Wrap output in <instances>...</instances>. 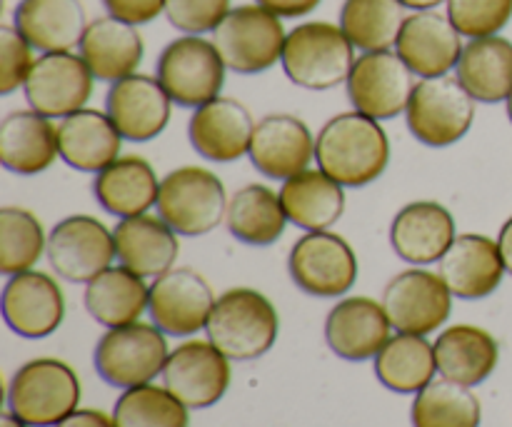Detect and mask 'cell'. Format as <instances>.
I'll list each match as a JSON object with an SVG mask.
<instances>
[{"label": "cell", "instance_id": "1", "mask_svg": "<svg viewBox=\"0 0 512 427\" xmlns=\"http://www.w3.org/2000/svg\"><path fill=\"white\" fill-rule=\"evenodd\" d=\"M315 163L343 188H368L390 165V138L380 120L350 110L330 118L315 138Z\"/></svg>", "mask_w": 512, "mask_h": 427}, {"label": "cell", "instance_id": "2", "mask_svg": "<svg viewBox=\"0 0 512 427\" xmlns=\"http://www.w3.org/2000/svg\"><path fill=\"white\" fill-rule=\"evenodd\" d=\"M205 333L210 343L230 360H258L278 340V310L260 290L233 288L215 300Z\"/></svg>", "mask_w": 512, "mask_h": 427}, {"label": "cell", "instance_id": "3", "mask_svg": "<svg viewBox=\"0 0 512 427\" xmlns=\"http://www.w3.org/2000/svg\"><path fill=\"white\" fill-rule=\"evenodd\" d=\"M355 60V45L340 25L310 20L290 30L280 63L290 83L320 93L348 83Z\"/></svg>", "mask_w": 512, "mask_h": 427}, {"label": "cell", "instance_id": "4", "mask_svg": "<svg viewBox=\"0 0 512 427\" xmlns=\"http://www.w3.org/2000/svg\"><path fill=\"white\" fill-rule=\"evenodd\" d=\"M228 200L223 180L213 170L180 165L160 180L155 210L178 235L200 238L225 223Z\"/></svg>", "mask_w": 512, "mask_h": 427}, {"label": "cell", "instance_id": "5", "mask_svg": "<svg viewBox=\"0 0 512 427\" xmlns=\"http://www.w3.org/2000/svg\"><path fill=\"white\" fill-rule=\"evenodd\" d=\"M80 405V380L55 358L28 360L8 385V410L30 427H55Z\"/></svg>", "mask_w": 512, "mask_h": 427}, {"label": "cell", "instance_id": "6", "mask_svg": "<svg viewBox=\"0 0 512 427\" xmlns=\"http://www.w3.org/2000/svg\"><path fill=\"white\" fill-rule=\"evenodd\" d=\"M478 100L453 75L420 78L405 108V123L425 148H450L470 133Z\"/></svg>", "mask_w": 512, "mask_h": 427}, {"label": "cell", "instance_id": "7", "mask_svg": "<svg viewBox=\"0 0 512 427\" xmlns=\"http://www.w3.org/2000/svg\"><path fill=\"white\" fill-rule=\"evenodd\" d=\"M283 18L263 5H238L213 30V43L228 70L238 75H258L283 60Z\"/></svg>", "mask_w": 512, "mask_h": 427}, {"label": "cell", "instance_id": "8", "mask_svg": "<svg viewBox=\"0 0 512 427\" xmlns=\"http://www.w3.org/2000/svg\"><path fill=\"white\" fill-rule=\"evenodd\" d=\"M228 65L220 58L213 40L203 35H180L158 55L155 78L160 80L175 105L200 108L220 98Z\"/></svg>", "mask_w": 512, "mask_h": 427}, {"label": "cell", "instance_id": "9", "mask_svg": "<svg viewBox=\"0 0 512 427\" xmlns=\"http://www.w3.org/2000/svg\"><path fill=\"white\" fill-rule=\"evenodd\" d=\"M168 340L158 325L133 323L110 328L95 345V373L120 390L148 385L163 375L168 363Z\"/></svg>", "mask_w": 512, "mask_h": 427}, {"label": "cell", "instance_id": "10", "mask_svg": "<svg viewBox=\"0 0 512 427\" xmlns=\"http://www.w3.org/2000/svg\"><path fill=\"white\" fill-rule=\"evenodd\" d=\"M293 283L313 298H340L358 280V255L343 235L333 230L305 233L288 255Z\"/></svg>", "mask_w": 512, "mask_h": 427}, {"label": "cell", "instance_id": "11", "mask_svg": "<svg viewBox=\"0 0 512 427\" xmlns=\"http://www.w3.org/2000/svg\"><path fill=\"white\" fill-rule=\"evenodd\" d=\"M345 88L353 110L383 123L405 115L415 90V73L395 50H375L355 60Z\"/></svg>", "mask_w": 512, "mask_h": 427}, {"label": "cell", "instance_id": "12", "mask_svg": "<svg viewBox=\"0 0 512 427\" xmlns=\"http://www.w3.org/2000/svg\"><path fill=\"white\" fill-rule=\"evenodd\" d=\"M48 263L55 275L75 285H88L113 265L115 238L93 215H68L48 235Z\"/></svg>", "mask_w": 512, "mask_h": 427}, {"label": "cell", "instance_id": "13", "mask_svg": "<svg viewBox=\"0 0 512 427\" xmlns=\"http://www.w3.org/2000/svg\"><path fill=\"white\" fill-rule=\"evenodd\" d=\"M95 75L80 53H40L23 85L30 110L50 120H63L88 105Z\"/></svg>", "mask_w": 512, "mask_h": 427}, {"label": "cell", "instance_id": "14", "mask_svg": "<svg viewBox=\"0 0 512 427\" xmlns=\"http://www.w3.org/2000/svg\"><path fill=\"white\" fill-rule=\"evenodd\" d=\"M383 308L398 333L430 335L453 313V293L428 268H408L395 275L383 290Z\"/></svg>", "mask_w": 512, "mask_h": 427}, {"label": "cell", "instance_id": "15", "mask_svg": "<svg viewBox=\"0 0 512 427\" xmlns=\"http://www.w3.org/2000/svg\"><path fill=\"white\" fill-rule=\"evenodd\" d=\"M215 300L203 275L190 268H170L150 283L148 313L165 335L188 338L205 330Z\"/></svg>", "mask_w": 512, "mask_h": 427}, {"label": "cell", "instance_id": "16", "mask_svg": "<svg viewBox=\"0 0 512 427\" xmlns=\"http://www.w3.org/2000/svg\"><path fill=\"white\" fill-rule=\"evenodd\" d=\"M163 385L188 410L213 408L230 388V358L210 340H188L168 355Z\"/></svg>", "mask_w": 512, "mask_h": 427}, {"label": "cell", "instance_id": "17", "mask_svg": "<svg viewBox=\"0 0 512 427\" xmlns=\"http://www.w3.org/2000/svg\"><path fill=\"white\" fill-rule=\"evenodd\" d=\"M173 105L160 80L143 73L110 83L105 95V113L128 143H148L158 138L168 128Z\"/></svg>", "mask_w": 512, "mask_h": 427}, {"label": "cell", "instance_id": "18", "mask_svg": "<svg viewBox=\"0 0 512 427\" xmlns=\"http://www.w3.org/2000/svg\"><path fill=\"white\" fill-rule=\"evenodd\" d=\"M3 320L15 335L40 340L53 335L65 320V295L58 280L40 270L10 275L3 288Z\"/></svg>", "mask_w": 512, "mask_h": 427}, {"label": "cell", "instance_id": "19", "mask_svg": "<svg viewBox=\"0 0 512 427\" xmlns=\"http://www.w3.org/2000/svg\"><path fill=\"white\" fill-rule=\"evenodd\" d=\"M248 158L260 175L285 183L310 168L315 160V138L308 123L295 115H265L255 123Z\"/></svg>", "mask_w": 512, "mask_h": 427}, {"label": "cell", "instance_id": "20", "mask_svg": "<svg viewBox=\"0 0 512 427\" xmlns=\"http://www.w3.org/2000/svg\"><path fill=\"white\" fill-rule=\"evenodd\" d=\"M463 35L455 28L448 13L418 10L405 18L403 30L395 43V53L405 60L418 78H440L458 68L463 55Z\"/></svg>", "mask_w": 512, "mask_h": 427}, {"label": "cell", "instance_id": "21", "mask_svg": "<svg viewBox=\"0 0 512 427\" xmlns=\"http://www.w3.org/2000/svg\"><path fill=\"white\" fill-rule=\"evenodd\" d=\"M458 238L455 218L438 200H413L395 213L390 245L395 255L415 268L440 263Z\"/></svg>", "mask_w": 512, "mask_h": 427}, {"label": "cell", "instance_id": "22", "mask_svg": "<svg viewBox=\"0 0 512 427\" xmlns=\"http://www.w3.org/2000/svg\"><path fill=\"white\" fill-rule=\"evenodd\" d=\"M255 120L235 98H215L193 110L188 138L195 153L208 163L228 165L250 153Z\"/></svg>", "mask_w": 512, "mask_h": 427}, {"label": "cell", "instance_id": "23", "mask_svg": "<svg viewBox=\"0 0 512 427\" xmlns=\"http://www.w3.org/2000/svg\"><path fill=\"white\" fill-rule=\"evenodd\" d=\"M393 325L383 303L365 295L343 298L325 318V343L348 363H365L375 360V355L388 343Z\"/></svg>", "mask_w": 512, "mask_h": 427}, {"label": "cell", "instance_id": "24", "mask_svg": "<svg viewBox=\"0 0 512 427\" xmlns=\"http://www.w3.org/2000/svg\"><path fill=\"white\" fill-rule=\"evenodd\" d=\"M438 273L453 298L483 300L500 288L508 270L498 240L480 233H465L458 235L448 253L440 258Z\"/></svg>", "mask_w": 512, "mask_h": 427}, {"label": "cell", "instance_id": "25", "mask_svg": "<svg viewBox=\"0 0 512 427\" xmlns=\"http://www.w3.org/2000/svg\"><path fill=\"white\" fill-rule=\"evenodd\" d=\"M115 258L140 278H158L178 260V233L160 215H135L113 228Z\"/></svg>", "mask_w": 512, "mask_h": 427}, {"label": "cell", "instance_id": "26", "mask_svg": "<svg viewBox=\"0 0 512 427\" xmlns=\"http://www.w3.org/2000/svg\"><path fill=\"white\" fill-rule=\"evenodd\" d=\"M78 50L95 80L118 83L140 68L145 58V40L138 25L103 15L88 23Z\"/></svg>", "mask_w": 512, "mask_h": 427}, {"label": "cell", "instance_id": "27", "mask_svg": "<svg viewBox=\"0 0 512 427\" xmlns=\"http://www.w3.org/2000/svg\"><path fill=\"white\" fill-rule=\"evenodd\" d=\"M13 25L40 53H70L88 30V15L80 0H20Z\"/></svg>", "mask_w": 512, "mask_h": 427}, {"label": "cell", "instance_id": "28", "mask_svg": "<svg viewBox=\"0 0 512 427\" xmlns=\"http://www.w3.org/2000/svg\"><path fill=\"white\" fill-rule=\"evenodd\" d=\"M123 135L108 113L83 108L58 123V155L68 168L98 175L120 158Z\"/></svg>", "mask_w": 512, "mask_h": 427}, {"label": "cell", "instance_id": "29", "mask_svg": "<svg viewBox=\"0 0 512 427\" xmlns=\"http://www.w3.org/2000/svg\"><path fill=\"white\" fill-rule=\"evenodd\" d=\"M58 158V125L35 110H13L0 123V163L15 175L45 173Z\"/></svg>", "mask_w": 512, "mask_h": 427}, {"label": "cell", "instance_id": "30", "mask_svg": "<svg viewBox=\"0 0 512 427\" xmlns=\"http://www.w3.org/2000/svg\"><path fill=\"white\" fill-rule=\"evenodd\" d=\"M160 180L140 155H120L93 180V195L105 213L118 220L145 215L158 203Z\"/></svg>", "mask_w": 512, "mask_h": 427}, {"label": "cell", "instance_id": "31", "mask_svg": "<svg viewBox=\"0 0 512 427\" xmlns=\"http://www.w3.org/2000/svg\"><path fill=\"white\" fill-rule=\"evenodd\" d=\"M433 345L440 378L465 388L485 383L498 368V340L478 325H450Z\"/></svg>", "mask_w": 512, "mask_h": 427}, {"label": "cell", "instance_id": "32", "mask_svg": "<svg viewBox=\"0 0 512 427\" xmlns=\"http://www.w3.org/2000/svg\"><path fill=\"white\" fill-rule=\"evenodd\" d=\"M290 225L305 233L330 230L345 215V188L320 168H308L280 185Z\"/></svg>", "mask_w": 512, "mask_h": 427}, {"label": "cell", "instance_id": "33", "mask_svg": "<svg viewBox=\"0 0 512 427\" xmlns=\"http://www.w3.org/2000/svg\"><path fill=\"white\" fill-rule=\"evenodd\" d=\"M455 78L478 103H505L512 93V40L488 35L465 43Z\"/></svg>", "mask_w": 512, "mask_h": 427}, {"label": "cell", "instance_id": "34", "mask_svg": "<svg viewBox=\"0 0 512 427\" xmlns=\"http://www.w3.org/2000/svg\"><path fill=\"white\" fill-rule=\"evenodd\" d=\"M150 285L123 265H110L108 270L85 285L83 303L95 323L105 328H123L143 318L148 310Z\"/></svg>", "mask_w": 512, "mask_h": 427}, {"label": "cell", "instance_id": "35", "mask_svg": "<svg viewBox=\"0 0 512 427\" xmlns=\"http://www.w3.org/2000/svg\"><path fill=\"white\" fill-rule=\"evenodd\" d=\"M225 225L230 235L250 248H268L283 238L290 225L280 193L270 185L248 183L235 190L228 200Z\"/></svg>", "mask_w": 512, "mask_h": 427}, {"label": "cell", "instance_id": "36", "mask_svg": "<svg viewBox=\"0 0 512 427\" xmlns=\"http://www.w3.org/2000/svg\"><path fill=\"white\" fill-rule=\"evenodd\" d=\"M438 373L435 345L425 335L398 333L375 355V375L380 385L400 395H418Z\"/></svg>", "mask_w": 512, "mask_h": 427}, {"label": "cell", "instance_id": "37", "mask_svg": "<svg viewBox=\"0 0 512 427\" xmlns=\"http://www.w3.org/2000/svg\"><path fill=\"white\" fill-rule=\"evenodd\" d=\"M400 0H345L340 8V28L360 53L393 50L405 23Z\"/></svg>", "mask_w": 512, "mask_h": 427}, {"label": "cell", "instance_id": "38", "mask_svg": "<svg viewBox=\"0 0 512 427\" xmlns=\"http://www.w3.org/2000/svg\"><path fill=\"white\" fill-rule=\"evenodd\" d=\"M410 420L413 427H480L483 405L470 388L440 378L415 395Z\"/></svg>", "mask_w": 512, "mask_h": 427}, {"label": "cell", "instance_id": "39", "mask_svg": "<svg viewBox=\"0 0 512 427\" xmlns=\"http://www.w3.org/2000/svg\"><path fill=\"white\" fill-rule=\"evenodd\" d=\"M48 253L43 223L30 210L5 205L0 210V273L10 275L33 270Z\"/></svg>", "mask_w": 512, "mask_h": 427}, {"label": "cell", "instance_id": "40", "mask_svg": "<svg viewBox=\"0 0 512 427\" xmlns=\"http://www.w3.org/2000/svg\"><path fill=\"white\" fill-rule=\"evenodd\" d=\"M115 427H190L188 408L158 385H138L120 393L113 408Z\"/></svg>", "mask_w": 512, "mask_h": 427}, {"label": "cell", "instance_id": "41", "mask_svg": "<svg viewBox=\"0 0 512 427\" xmlns=\"http://www.w3.org/2000/svg\"><path fill=\"white\" fill-rule=\"evenodd\" d=\"M448 18L463 38H488L512 20V0H448Z\"/></svg>", "mask_w": 512, "mask_h": 427}, {"label": "cell", "instance_id": "42", "mask_svg": "<svg viewBox=\"0 0 512 427\" xmlns=\"http://www.w3.org/2000/svg\"><path fill=\"white\" fill-rule=\"evenodd\" d=\"M230 10V0H165L163 15L180 33L203 35L213 33Z\"/></svg>", "mask_w": 512, "mask_h": 427}, {"label": "cell", "instance_id": "43", "mask_svg": "<svg viewBox=\"0 0 512 427\" xmlns=\"http://www.w3.org/2000/svg\"><path fill=\"white\" fill-rule=\"evenodd\" d=\"M33 45L15 30V25L0 28V95L20 90L33 70Z\"/></svg>", "mask_w": 512, "mask_h": 427}, {"label": "cell", "instance_id": "44", "mask_svg": "<svg viewBox=\"0 0 512 427\" xmlns=\"http://www.w3.org/2000/svg\"><path fill=\"white\" fill-rule=\"evenodd\" d=\"M105 13L130 25H148L165 13V0H100Z\"/></svg>", "mask_w": 512, "mask_h": 427}, {"label": "cell", "instance_id": "45", "mask_svg": "<svg viewBox=\"0 0 512 427\" xmlns=\"http://www.w3.org/2000/svg\"><path fill=\"white\" fill-rule=\"evenodd\" d=\"M255 3L268 8L278 18H303V15L313 13L323 0H255Z\"/></svg>", "mask_w": 512, "mask_h": 427}, {"label": "cell", "instance_id": "46", "mask_svg": "<svg viewBox=\"0 0 512 427\" xmlns=\"http://www.w3.org/2000/svg\"><path fill=\"white\" fill-rule=\"evenodd\" d=\"M55 427H115V420L100 410H75L73 415H68Z\"/></svg>", "mask_w": 512, "mask_h": 427}, {"label": "cell", "instance_id": "47", "mask_svg": "<svg viewBox=\"0 0 512 427\" xmlns=\"http://www.w3.org/2000/svg\"><path fill=\"white\" fill-rule=\"evenodd\" d=\"M498 245H500V255H503L505 270L512 275V215L503 223L498 235Z\"/></svg>", "mask_w": 512, "mask_h": 427}, {"label": "cell", "instance_id": "48", "mask_svg": "<svg viewBox=\"0 0 512 427\" xmlns=\"http://www.w3.org/2000/svg\"><path fill=\"white\" fill-rule=\"evenodd\" d=\"M400 3L405 5V10H413V13H418V10H435L438 5L448 3V0H400Z\"/></svg>", "mask_w": 512, "mask_h": 427}, {"label": "cell", "instance_id": "49", "mask_svg": "<svg viewBox=\"0 0 512 427\" xmlns=\"http://www.w3.org/2000/svg\"><path fill=\"white\" fill-rule=\"evenodd\" d=\"M0 427H30V425H25L23 420L15 418L13 413H3L0 415Z\"/></svg>", "mask_w": 512, "mask_h": 427}, {"label": "cell", "instance_id": "50", "mask_svg": "<svg viewBox=\"0 0 512 427\" xmlns=\"http://www.w3.org/2000/svg\"><path fill=\"white\" fill-rule=\"evenodd\" d=\"M505 105H508V118H510V123H512V93H510V98L505 100Z\"/></svg>", "mask_w": 512, "mask_h": 427}]
</instances>
